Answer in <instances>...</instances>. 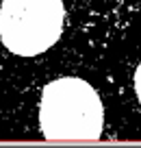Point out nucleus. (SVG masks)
<instances>
[{"mask_svg": "<svg viewBox=\"0 0 141 148\" xmlns=\"http://www.w3.org/2000/svg\"><path fill=\"white\" fill-rule=\"evenodd\" d=\"M102 124V100L87 81L65 76L44 87L39 126L48 139H98Z\"/></svg>", "mask_w": 141, "mask_h": 148, "instance_id": "nucleus-1", "label": "nucleus"}, {"mask_svg": "<svg viewBox=\"0 0 141 148\" xmlns=\"http://www.w3.org/2000/svg\"><path fill=\"white\" fill-rule=\"evenodd\" d=\"M63 0H2V46L20 57L41 55L59 42L63 33Z\"/></svg>", "mask_w": 141, "mask_h": 148, "instance_id": "nucleus-2", "label": "nucleus"}, {"mask_svg": "<svg viewBox=\"0 0 141 148\" xmlns=\"http://www.w3.org/2000/svg\"><path fill=\"white\" fill-rule=\"evenodd\" d=\"M135 92H137L139 102H141V63L137 65V70H135Z\"/></svg>", "mask_w": 141, "mask_h": 148, "instance_id": "nucleus-3", "label": "nucleus"}]
</instances>
